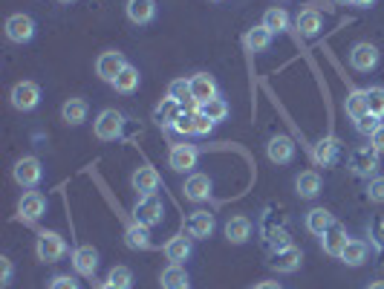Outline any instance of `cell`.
<instances>
[{"instance_id":"6da1fadb","label":"cell","mask_w":384,"mask_h":289,"mask_svg":"<svg viewBox=\"0 0 384 289\" xmlns=\"http://www.w3.org/2000/svg\"><path fill=\"white\" fill-rule=\"evenodd\" d=\"M35 255L38 261H44V263H55L67 255V243L58 231H40L38 234V243H35Z\"/></svg>"},{"instance_id":"7a4b0ae2","label":"cell","mask_w":384,"mask_h":289,"mask_svg":"<svg viewBox=\"0 0 384 289\" xmlns=\"http://www.w3.org/2000/svg\"><path fill=\"white\" fill-rule=\"evenodd\" d=\"M12 177L21 188H35L44 177V168H40V159L38 156H21L12 168Z\"/></svg>"},{"instance_id":"3957f363","label":"cell","mask_w":384,"mask_h":289,"mask_svg":"<svg viewBox=\"0 0 384 289\" xmlns=\"http://www.w3.org/2000/svg\"><path fill=\"white\" fill-rule=\"evenodd\" d=\"M162 214H165V209H162V202H159L153 194H150V197H139V200H136L133 220H136L139 226L153 229V226H159V223H162Z\"/></svg>"},{"instance_id":"277c9868","label":"cell","mask_w":384,"mask_h":289,"mask_svg":"<svg viewBox=\"0 0 384 289\" xmlns=\"http://www.w3.org/2000/svg\"><path fill=\"white\" fill-rule=\"evenodd\" d=\"M121 128H124V116H121L119 110H113V107H110V110H102L99 119H96V125H93V131H96V136H99L102 142L119 139Z\"/></svg>"},{"instance_id":"5b68a950","label":"cell","mask_w":384,"mask_h":289,"mask_svg":"<svg viewBox=\"0 0 384 289\" xmlns=\"http://www.w3.org/2000/svg\"><path fill=\"white\" fill-rule=\"evenodd\" d=\"M12 107L21 110V113H29L40 104V87L35 84V81H18V84L12 87Z\"/></svg>"},{"instance_id":"8992f818","label":"cell","mask_w":384,"mask_h":289,"mask_svg":"<svg viewBox=\"0 0 384 289\" xmlns=\"http://www.w3.org/2000/svg\"><path fill=\"white\" fill-rule=\"evenodd\" d=\"M378 168V151L373 145H361L350 151V171L358 177H370Z\"/></svg>"},{"instance_id":"52a82bcc","label":"cell","mask_w":384,"mask_h":289,"mask_svg":"<svg viewBox=\"0 0 384 289\" xmlns=\"http://www.w3.org/2000/svg\"><path fill=\"white\" fill-rule=\"evenodd\" d=\"M197 162H199V148L197 145H188V142L174 145V148H170V153H168V165L174 171H180V174L197 168Z\"/></svg>"},{"instance_id":"ba28073f","label":"cell","mask_w":384,"mask_h":289,"mask_svg":"<svg viewBox=\"0 0 384 289\" xmlns=\"http://www.w3.org/2000/svg\"><path fill=\"white\" fill-rule=\"evenodd\" d=\"M44 212H47V197L40 194V191H26L21 197V202H18V217L21 220L35 223V220L44 217Z\"/></svg>"},{"instance_id":"9c48e42d","label":"cell","mask_w":384,"mask_h":289,"mask_svg":"<svg viewBox=\"0 0 384 289\" xmlns=\"http://www.w3.org/2000/svg\"><path fill=\"white\" fill-rule=\"evenodd\" d=\"M6 38L12 40V44H29V40L35 38V21L23 12L12 15L6 21Z\"/></svg>"},{"instance_id":"30bf717a","label":"cell","mask_w":384,"mask_h":289,"mask_svg":"<svg viewBox=\"0 0 384 289\" xmlns=\"http://www.w3.org/2000/svg\"><path fill=\"white\" fill-rule=\"evenodd\" d=\"M217 96H220L217 81L211 78L208 72H197V75H191V99H194L197 104H205V102L217 99Z\"/></svg>"},{"instance_id":"8fae6325","label":"cell","mask_w":384,"mask_h":289,"mask_svg":"<svg viewBox=\"0 0 384 289\" xmlns=\"http://www.w3.org/2000/svg\"><path fill=\"white\" fill-rule=\"evenodd\" d=\"M347 243H350V237H347V229L341 226V223H332V226L321 234V246H324V252H327L329 258H341V252H344Z\"/></svg>"},{"instance_id":"7c38bea8","label":"cell","mask_w":384,"mask_h":289,"mask_svg":"<svg viewBox=\"0 0 384 289\" xmlns=\"http://www.w3.org/2000/svg\"><path fill=\"white\" fill-rule=\"evenodd\" d=\"M127 67V61H124V55L121 53H116V50H110V53H102L99 55V61H96V72H99V78L102 81H116V75L121 72Z\"/></svg>"},{"instance_id":"4fadbf2b","label":"cell","mask_w":384,"mask_h":289,"mask_svg":"<svg viewBox=\"0 0 384 289\" xmlns=\"http://www.w3.org/2000/svg\"><path fill=\"white\" fill-rule=\"evenodd\" d=\"M301 261H304L301 249H297V246H289V249L272 252V261H269V266H272V269H278V272H283V275H292V272H297V269H301Z\"/></svg>"},{"instance_id":"5bb4252c","label":"cell","mask_w":384,"mask_h":289,"mask_svg":"<svg viewBox=\"0 0 384 289\" xmlns=\"http://www.w3.org/2000/svg\"><path fill=\"white\" fill-rule=\"evenodd\" d=\"M350 64H353V70H358V72H370V70H375V64H378V50H375L373 44H367V40H361V44H356V47L350 50Z\"/></svg>"},{"instance_id":"9a60e30c","label":"cell","mask_w":384,"mask_h":289,"mask_svg":"<svg viewBox=\"0 0 384 289\" xmlns=\"http://www.w3.org/2000/svg\"><path fill=\"white\" fill-rule=\"evenodd\" d=\"M131 185H133V191H136L139 197H150V194L159 188V174H156V168H150V165H142V168H136L133 177H131Z\"/></svg>"},{"instance_id":"2e32d148","label":"cell","mask_w":384,"mask_h":289,"mask_svg":"<svg viewBox=\"0 0 384 289\" xmlns=\"http://www.w3.org/2000/svg\"><path fill=\"white\" fill-rule=\"evenodd\" d=\"M266 156L275 165H289L295 159V142L289 136H272L269 145H266Z\"/></svg>"},{"instance_id":"e0dca14e","label":"cell","mask_w":384,"mask_h":289,"mask_svg":"<svg viewBox=\"0 0 384 289\" xmlns=\"http://www.w3.org/2000/svg\"><path fill=\"white\" fill-rule=\"evenodd\" d=\"M72 266H75L78 275L93 278L96 269H99V252L93 249V246H78V249L72 252Z\"/></svg>"},{"instance_id":"ac0fdd59","label":"cell","mask_w":384,"mask_h":289,"mask_svg":"<svg viewBox=\"0 0 384 289\" xmlns=\"http://www.w3.org/2000/svg\"><path fill=\"white\" fill-rule=\"evenodd\" d=\"M127 18L136 26H145L156 18V0H127Z\"/></svg>"},{"instance_id":"d6986e66","label":"cell","mask_w":384,"mask_h":289,"mask_svg":"<svg viewBox=\"0 0 384 289\" xmlns=\"http://www.w3.org/2000/svg\"><path fill=\"white\" fill-rule=\"evenodd\" d=\"M180 113H182V104L177 102V99H162L159 104H156V110H153V121L159 128H174V121L180 119Z\"/></svg>"},{"instance_id":"ffe728a7","label":"cell","mask_w":384,"mask_h":289,"mask_svg":"<svg viewBox=\"0 0 384 289\" xmlns=\"http://www.w3.org/2000/svg\"><path fill=\"white\" fill-rule=\"evenodd\" d=\"M191 234L185 237V234H177V237H170L168 243H165V258L170 261V263H182V261H188L191 258Z\"/></svg>"},{"instance_id":"44dd1931","label":"cell","mask_w":384,"mask_h":289,"mask_svg":"<svg viewBox=\"0 0 384 289\" xmlns=\"http://www.w3.org/2000/svg\"><path fill=\"white\" fill-rule=\"evenodd\" d=\"M188 234L197 237V240H205L214 234V214L208 212H194L191 220H188Z\"/></svg>"},{"instance_id":"7402d4cb","label":"cell","mask_w":384,"mask_h":289,"mask_svg":"<svg viewBox=\"0 0 384 289\" xmlns=\"http://www.w3.org/2000/svg\"><path fill=\"white\" fill-rule=\"evenodd\" d=\"M87 113H90V107H87L84 99H67L64 107H61V119L72 128L81 125V121H87Z\"/></svg>"},{"instance_id":"603a6c76","label":"cell","mask_w":384,"mask_h":289,"mask_svg":"<svg viewBox=\"0 0 384 289\" xmlns=\"http://www.w3.org/2000/svg\"><path fill=\"white\" fill-rule=\"evenodd\" d=\"M251 237V220L248 217H231L229 223H226V240L229 243H234V246H243L246 240Z\"/></svg>"},{"instance_id":"cb8c5ba5","label":"cell","mask_w":384,"mask_h":289,"mask_svg":"<svg viewBox=\"0 0 384 289\" xmlns=\"http://www.w3.org/2000/svg\"><path fill=\"white\" fill-rule=\"evenodd\" d=\"M185 197L194 200V202H202L211 197V180L205 174H191L185 180Z\"/></svg>"},{"instance_id":"d4e9b609","label":"cell","mask_w":384,"mask_h":289,"mask_svg":"<svg viewBox=\"0 0 384 289\" xmlns=\"http://www.w3.org/2000/svg\"><path fill=\"white\" fill-rule=\"evenodd\" d=\"M159 283H162V289H182V286H188V272L182 269V263H170L162 269Z\"/></svg>"},{"instance_id":"484cf974","label":"cell","mask_w":384,"mask_h":289,"mask_svg":"<svg viewBox=\"0 0 384 289\" xmlns=\"http://www.w3.org/2000/svg\"><path fill=\"white\" fill-rule=\"evenodd\" d=\"M113 87H116V93H121V96H131V93H136V90H139V70L127 64V67H124V70L116 75Z\"/></svg>"},{"instance_id":"4316f807","label":"cell","mask_w":384,"mask_h":289,"mask_svg":"<svg viewBox=\"0 0 384 289\" xmlns=\"http://www.w3.org/2000/svg\"><path fill=\"white\" fill-rule=\"evenodd\" d=\"M295 191L297 197H304V200H312L321 194V177L315 171H304V174H297L295 180Z\"/></svg>"},{"instance_id":"83f0119b","label":"cell","mask_w":384,"mask_h":289,"mask_svg":"<svg viewBox=\"0 0 384 289\" xmlns=\"http://www.w3.org/2000/svg\"><path fill=\"white\" fill-rule=\"evenodd\" d=\"M269 44H272V32H269L263 23L246 32V47H248V53H266Z\"/></svg>"},{"instance_id":"f1b7e54d","label":"cell","mask_w":384,"mask_h":289,"mask_svg":"<svg viewBox=\"0 0 384 289\" xmlns=\"http://www.w3.org/2000/svg\"><path fill=\"white\" fill-rule=\"evenodd\" d=\"M297 29H301V35L304 38H315L318 32H321V26H324V21H321V12L318 9H304L301 15H297Z\"/></svg>"},{"instance_id":"f546056e","label":"cell","mask_w":384,"mask_h":289,"mask_svg":"<svg viewBox=\"0 0 384 289\" xmlns=\"http://www.w3.org/2000/svg\"><path fill=\"white\" fill-rule=\"evenodd\" d=\"M315 162H321V165H335L338 162V153H341V145H338V139H332V136H327V139H321L318 145H315Z\"/></svg>"},{"instance_id":"4dcf8cb0","label":"cell","mask_w":384,"mask_h":289,"mask_svg":"<svg viewBox=\"0 0 384 289\" xmlns=\"http://www.w3.org/2000/svg\"><path fill=\"white\" fill-rule=\"evenodd\" d=\"M124 243H127V249H133V252H139V249H148V246H150L148 229H145V226H139V223L127 226V231H124Z\"/></svg>"},{"instance_id":"1f68e13d","label":"cell","mask_w":384,"mask_h":289,"mask_svg":"<svg viewBox=\"0 0 384 289\" xmlns=\"http://www.w3.org/2000/svg\"><path fill=\"white\" fill-rule=\"evenodd\" d=\"M341 261L347 266H361L367 261V243L364 240H350L344 246V252H341Z\"/></svg>"},{"instance_id":"d6a6232c","label":"cell","mask_w":384,"mask_h":289,"mask_svg":"<svg viewBox=\"0 0 384 289\" xmlns=\"http://www.w3.org/2000/svg\"><path fill=\"white\" fill-rule=\"evenodd\" d=\"M199 113L202 116H208L214 125H220V121H226L229 119V102L226 99H211V102H205V104H199Z\"/></svg>"},{"instance_id":"836d02e7","label":"cell","mask_w":384,"mask_h":289,"mask_svg":"<svg viewBox=\"0 0 384 289\" xmlns=\"http://www.w3.org/2000/svg\"><path fill=\"white\" fill-rule=\"evenodd\" d=\"M332 223H335V217H332L327 209H312V212L307 214V229H309L312 234H318V237H321Z\"/></svg>"},{"instance_id":"e575fe53","label":"cell","mask_w":384,"mask_h":289,"mask_svg":"<svg viewBox=\"0 0 384 289\" xmlns=\"http://www.w3.org/2000/svg\"><path fill=\"white\" fill-rule=\"evenodd\" d=\"M263 26H266L272 35H275V32H286V29H289V15H286V9H278V6L266 9Z\"/></svg>"},{"instance_id":"d590c367","label":"cell","mask_w":384,"mask_h":289,"mask_svg":"<svg viewBox=\"0 0 384 289\" xmlns=\"http://www.w3.org/2000/svg\"><path fill=\"white\" fill-rule=\"evenodd\" d=\"M347 116L356 121V119H361V116H367V93L364 90H353L350 96H347Z\"/></svg>"},{"instance_id":"8d00e7d4","label":"cell","mask_w":384,"mask_h":289,"mask_svg":"<svg viewBox=\"0 0 384 289\" xmlns=\"http://www.w3.org/2000/svg\"><path fill=\"white\" fill-rule=\"evenodd\" d=\"M364 93H367V113L384 119V87H370Z\"/></svg>"},{"instance_id":"74e56055","label":"cell","mask_w":384,"mask_h":289,"mask_svg":"<svg viewBox=\"0 0 384 289\" xmlns=\"http://www.w3.org/2000/svg\"><path fill=\"white\" fill-rule=\"evenodd\" d=\"M168 96L170 99H177L182 107H185V102H194L191 99V78L185 81V78H177V81H170V87H168Z\"/></svg>"},{"instance_id":"f35d334b","label":"cell","mask_w":384,"mask_h":289,"mask_svg":"<svg viewBox=\"0 0 384 289\" xmlns=\"http://www.w3.org/2000/svg\"><path fill=\"white\" fill-rule=\"evenodd\" d=\"M107 280L116 283L119 289H131V286H133V272L127 269V266H113L110 275H107Z\"/></svg>"},{"instance_id":"ab89813d","label":"cell","mask_w":384,"mask_h":289,"mask_svg":"<svg viewBox=\"0 0 384 289\" xmlns=\"http://www.w3.org/2000/svg\"><path fill=\"white\" fill-rule=\"evenodd\" d=\"M367 197H370V202L384 205V177H370V182H367Z\"/></svg>"},{"instance_id":"60d3db41","label":"cell","mask_w":384,"mask_h":289,"mask_svg":"<svg viewBox=\"0 0 384 289\" xmlns=\"http://www.w3.org/2000/svg\"><path fill=\"white\" fill-rule=\"evenodd\" d=\"M381 125V119H375V116H361V119H356V131L358 133H364V136H373L375 133V128Z\"/></svg>"},{"instance_id":"b9f144b4","label":"cell","mask_w":384,"mask_h":289,"mask_svg":"<svg viewBox=\"0 0 384 289\" xmlns=\"http://www.w3.org/2000/svg\"><path fill=\"white\" fill-rule=\"evenodd\" d=\"M211 128H214V121H211L208 116H202V113L197 110V113H194V133H197V136H208Z\"/></svg>"},{"instance_id":"7bdbcfd3","label":"cell","mask_w":384,"mask_h":289,"mask_svg":"<svg viewBox=\"0 0 384 289\" xmlns=\"http://www.w3.org/2000/svg\"><path fill=\"white\" fill-rule=\"evenodd\" d=\"M174 128H177L182 136H191V133H194V113H180V119L174 121Z\"/></svg>"},{"instance_id":"ee69618b","label":"cell","mask_w":384,"mask_h":289,"mask_svg":"<svg viewBox=\"0 0 384 289\" xmlns=\"http://www.w3.org/2000/svg\"><path fill=\"white\" fill-rule=\"evenodd\" d=\"M12 275H15V266L9 258H0V286H9L12 283Z\"/></svg>"},{"instance_id":"f6af8a7d","label":"cell","mask_w":384,"mask_h":289,"mask_svg":"<svg viewBox=\"0 0 384 289\" xmlns=\"http://www.w3.org/2000/svg\"><path fill=\"white\" fill-rule=\"evenodd\" d=\"M50 289H78V280L70 278V275H55L50 280Z\"/></svg>"},{"instance_id":"bcb514c9","label":"cell","mask_w":384,"mask_h":289,"mask_svg":"<svg viewBox=\"0 0 384 289\" xmlns=\"http://www.w3.org/2000/svg\"><path fill=\"white\" fill-rule=\"evenodd\" d=\"M370 237L375 240L378 249H384V220H373L370 223Z\"/></svg>"},{"instance_id":"7dc6e473","label":"cell","mask_w":384,"mask_h":289,"mask_svg":"<svg viewBox=\"0 0 384 289\" xmlns=\"http://www.w3.org/2000/svg\"><path fill=\"white\" fill-rule=\"evenodd\" d=\"M370 145H373L378 153H384V121H381V125L375 128V133L370 136Z\"/></svg>"},{"instance_id":"c3c4849f","label":"cell","mask_w":384,"mask_h":289,"mask_svg":"<svg viewBox=\"0 0 384 289\" xmlns=\"http://www.w3.org/2000/svg\"><path fill=\"white\" fill-rule=\"evenodd\" d=\"M254 289H283V286L280 283H272V280H263V283H258Z\"/></svg>"},{"instance_id":"681fc988","label":"cell","mask_w":384,"mask_h":289,"mask_svg":"<svg viewBox=\"0 0 384 289\" xmlns=\"http://www.w3.org/2000/svg\"><path fill=\"white\" fill-rule=\"evenodd\" d=\"M375 0H353V6H361V9H367V6H373Z\"/></svg>"},{"instance_id":"f907efd6","label":"cell","mask_w":384,"mask_h":289,"mask_svg":"<svg viewBox=\"0 0 384 289\" xmlns=\"http://www.w3.org/2000/svg\"><path fill=\"white\" fill-rule=\"evenodd\" d=\"M367 289H384V280H373V283H367Z\"/></svg>"},{"instance_id":"816d5d0a","label":"cell","mask_w":384,"mask_h":289,"mask_svg":"<svg viewBox=\"0 0 384 289\" xmlns=\"http://www.w3.org/2000/svg\"><path fill=\"white\" fill-rule=\"evenodd\" d=\"M99 289H119V286H116V283H110V280H104V283H102Z\"/></svg>"},{"instance_id":"f5cc1de1","label":"cell","mask_w":384,"mask_h":289,"mask_svg":"<svg viewBox=\"0 0 384 289\" xmlns=\"http://www.w3.org/2000/svg\"><path fill=\"white\" fill-rule=\"evenodd\" d=\"M338 6H353V0H335Z\"/></svg>"},{"instance_id":"db71d44e","label":"cell","mask_w":384,"mask_h":289,"mask_svg":"<svg viewBox=\"0 0 384 289\" xmlns=\"http://www.w3.org/2000/svg\"><path fill=\"white\" fill-rule=\"evenodd\" d=\"M58 4H64V6H70V4H75V0H58Z\"/></svg>"},{"instance_id":"11a10c76","label":"cell","mask_w":384,"mask_h":289,"mask_svg":"<svg viewBox=\"0 0 384 289\" xmlns=\"http://www.w3.org/2000/svg\"><path fill=\"white\" fill-rule=\"evenodd\" d=\"M211 4H223V0H211Z\"/></svg>"},{"instance_id":"9f6ffc18","label":"cell","mask_w":384,"mask_h":289,"mask_svg":"<svg viewBox=\"0 0 384 289\" xmlns=\"http://www.w3.org/2000/svg\"><path fill=\"white\" fill-rule=\"evenodd\" d=\"M182 289H188V286H182Z\"/></svg>"}]
</instances>
